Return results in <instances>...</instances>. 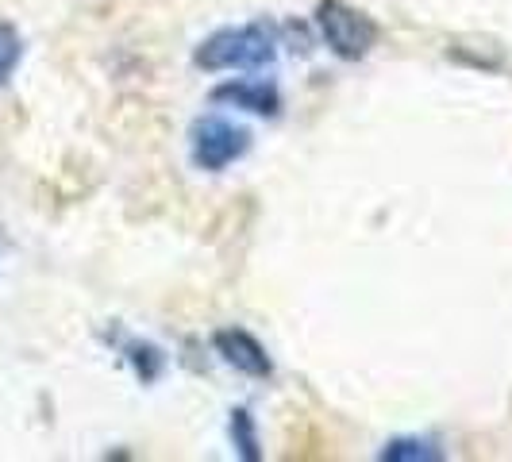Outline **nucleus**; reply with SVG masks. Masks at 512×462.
I'll list each match as a JSON object with an SVG mask.
<instances>
[{"label":"nucleus","mask_w":512,"mask_h":462,"mask_svg":"<svg viewBox=\"0 0 512 462\" xmlns=\"http://www.w3.org/2000/svg\"><path fill=\"white\" fill-rule=\"evenodd\" d=\"M282 24L274 20H247V24L216 27L193 51V66L205 74H251L266 70L282 54Z\"/></svg>","instance_id":"f257e3e1"},{"label":"nucleus","mask_w":512,"mask_h":462,"mask_svg":"<svg viewBox=\"0 0 512 462\" xmlns=\"http://www.w3.org/2000/svg\"><path fill=\"white\" fill-rule=\"evenodd\" d=\"M312 24L320 31V43L339 58V62H362L378 47L382 27L370 12H362L347 0H320L312 12Z\"/></svg>","instance_id":"f03ea898"},{"label":"nucleus","mask_w":512,"mask_h":462,"mask_svg":"<svg viewBox=\"0 0 512 462\" xmlns=\"http://www.w3.org/2000/svg\"><path fill=\"white\" fill-rule=\"evenodd\" d=\"M251 143L255 139L243 124H235L220 112H208V116H197L189 128V162L201 174H224L251 154Z\"/></svg>","instance_id":"7ed1b4c3"},{"label":"nucleus","mask_w":512,"mask_h":462,"mask_svg":"<svg viewBox=\"0 0 512 462\" xmlns=\"http://www.w3.org/2000/svg\"><path fill=\"white\" fill-rule=\"evenodd\" d=\"M212 355L224 366H231L235 374L251 378V382H270L274 378V359H270L266 343L255 332L239 328V324H228V328L212 332Z\"/></svg>","instance_id":"20e7f679"},{"label":"nucleus","mask_w":512,"mask_h":462,"mask_svg":"<svg viewBox=\"0 0 512 462\" xmlns=\"http://www.w3.org/2000/svg\"><path fill=\"white\" fill-rule=\"evenodd\" d=\"M208 97L220 108H235V112H247V116H258V120L282 116V89L274 81H266V77H228Z\"/></svg>","instance_id":"39448f33"},{"label":"nucleus","mask_w":512,"mask_h":462,"mask_svg":"<svg viewBox=\"0 0 512 462\" xmlns=\"http://www.w3.org/2000/svg\"><path fill=\"white\" fill-rule=\"evenodd\" d=\"M112 343H116L120 359L128 362V370L143 385H154L158 378H162V374H166V355H162V347H154L151 339H139V335L116 332V335H112Z\"/></svg>","instance_id":"423d86ee"},{"label":"nucleus","mask_w":512,"mask_h":462,"mask_svg":"<svg viewBox=\"0 0 512 462\" xmlns=\"http://www.w3.org/2000/svg\"><path fill=\"white\" fill-rule=\"evenodd\" d=\"M228 439H231V451H235V459L243 462H262V432H258V420L255 412L247 409V405H235L228 412Z\"/></svg>","instance_id":"0eeeda50"},{"label":"nucleus","mask_w":512,"mask_h":462,"mask_svg":"<svg viewBox=\"0 0 512 462\" xmlns=\"http://www.w3.org/2000/svg\"><path fill=\"white\" fill-rule=\"evenodd\" d=\"M378 459L382 462H439V459H447V451H443V443L432 436H397L378 451Z\"/></svg>","instance_id":"6e6552de"},{"label":"nucleus","mask_w":512,"mask_h":462,"mask_svg":"<svg viewBox=\"0 0 512 462\" xmlns=\"http://www.w3.org/2000/svg\"><path fill=\"white\" fill-rule=\"evenodd\" d=\"M20 62H24V35H20V27L16 24L0 20V89L12 85V77H16V70H20Z\"/></svg>","instance_id":"1a4fd4ad"}]
</instances>
